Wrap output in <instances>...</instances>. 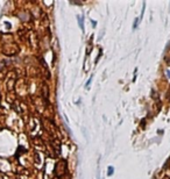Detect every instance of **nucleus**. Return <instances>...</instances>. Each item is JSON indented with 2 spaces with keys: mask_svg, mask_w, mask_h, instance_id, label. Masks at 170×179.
<instances>
[{
  "mask_svg": "<svg viewBox=\"0 0 170 179\" xmlns=\"http://www.w3.org/2000/svg\"><path fill=\"white\" fill-rule=\"evenodd\" d=\"M78 21H79V26H80V28L83 29V17H82V16H78Z\"/></svg>",
  "mask_w": 170,
  "mask_h": 179,
  "instance_id": "2",
  "label": "nucleus"
},
{
  "mask_svg": "<svg viewBox=\"0 0 170 179\" xmlns=\"http://www.w3.org/2000/svg\"><path fill=\"white\" fill-rule=\"evenodd\" d=\"M91 81H92V77H91V78H90V79L88 80V83H86V87H89V85L91 84Z\"/></svg>",
  "mask_w": 170,
  "mask_h": 179,
  "instance_id": "3",
  "label": "nucleus"
},
{
  "mask_svg": "<svg viewBox=\"0 0 170 179\" xmlns=\"http://www.w3.org/2000/svg\"><path fill=\"white\" fill-rule=\"evenodd\" d=\"M114 172V169L112 166H109V171H107V176H112Z\"/></svg>",
  "mask_w": 170,
  "mask_h": 179,
  "instance_id": "1",
  "label": "nucleus"
},
{
  "mask_svg": "<svg viewBox=\"0 0 170 179\" xmlns=\"http://www.w3.org/2000/svg\"><path fill=\"white\" fill-rule=\"evenodd\" d=\"M138 22H139V19H136V20H135V22H134V26H133V28H136V26H138Z\"/></svg>",
  "mask_w": 170,
  "mask_h": 179,
  "instance_id": "4",
  "label": "nucleus"
}]
</instances>
